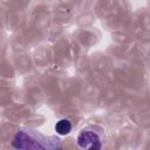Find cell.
I'll list each match as a JSON object with an SVG mask.
<instances>
[{
  "mask_svg": "<svg viewBox=\"0 0 150 150\" xmlns=\"http://www.w3.org/2000/svg\"><path fill=\"white\" fill-rule=\"evenodd\" d=\"M12 146L15 150H62V143L57 137H47L38 131L23 129L16 131Z\"/></svg>",
  "mask_w": 150,
  "mask_h": 150,
  "instance_id": "obj_1",
  "label": "cell"
},
{
  "mask_svg": "<svg viewBox=\"0 0 150 150\" xmlns=\"http://www.w3.org/2000/svg\"><path fill=\"white\" fill-rule=\"evenodd\" d=\"M77 145L82 150H101L102 142L100 136L93 130H82L77 136Z\"/></svg>",
  "mask_w": 150,
  "mask_h": 150,
  "instance_id": "obj_2",
  "label": "cell"
},
{
  "mask_svg": "<svg viewBox=\"0 0 150 150\" xmlns=\"http://www.w3.org/2000/svg\"><path fill=\"white\" fill-rule=\"evenodd\" d=\"M55 131L60 136L68 135L71 131V122L67 118H61L55 124Z\"/></svg>",
  "mask_w": 150,
  "mask_h": 150,
  "instance_id": "obj_3",
  "label": "cell"
}]
</instances>
